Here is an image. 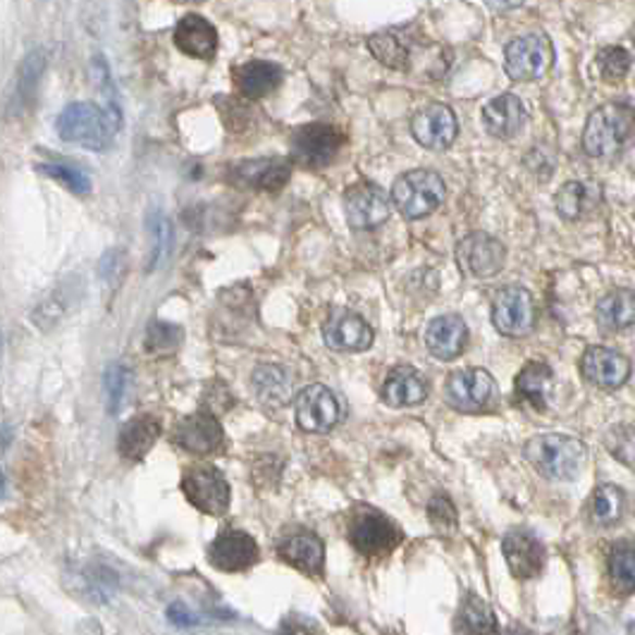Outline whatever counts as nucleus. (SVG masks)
Instances as JSON below:
<instances>
[{
    "instance_id": "7",
    "label": "nucleus",
    "mask_w": 635,
    "mask_h": 635,
    "mask_svg": "<svg viewBox=\"0 0 635 635\" xmlns=\"http://www.w3.org/2000/svg\"><path fill=\"white\" fill-rule=\"evenodd\" d=\"M356 550L368 559H380L392 554L402 542V530L392 518L376 512V509H364L352 521L349 530Z\"/></svg>"
},
{
    "instance_id": "37",
    "label": "nucleus",
    "mask_w": 635,
    "mask_h": 635,
    "mask_svg": "<svg viewBox=\"0 0 635 635\" xmlns=\"http://www.w3.org/2000/svg\"><path fill=\"white\" fill-rule=\"evenodd\" d=\"M597 68H600L605 82L609 84L624 82L631 72V53L621 46H607L597 53Z\"/></svg>"
},
{
    "instance_id": "28",
    "label": "nucleus",
    "mask_w": 635,
    "mask_h": 635,
    "mask_svg": "<svg viewBox=\"0 0 635 635\" xmlns=\"http://www.w3.org/2000/svg\"><path fill=\"white\" fill-rule=\"evenodd\" d=\"M254 392L268 406H284L294 396V376L282 366H258L252 376Z\"/></svg>"
},
{
    "instance_id": "26",
    "label": "nucleus",
    "mask_w": 635,
    "mask_h": 635,
    "mask_svg": "<svg viewBox=\"0 0 635 635\" xmlns=\"http://www.w3.org/2000/svg\"><path fill=\"white\" fill-rule=\"evenodd\" d=\"M428 396V382L411 366L394 368L382 384V400L394 408L416 406Z\"/></svg>"
},
{
    "instance_id": "11",
    "label": "nucleus",
    "mask_w": 635,
    "mask_h": 635,
    "mask_svg": "<svg viewBox=\"0 0 635 635\" xmlns=\"http://www.w3.org/2000/svg\"><path fill=\"white\" fill-rule=\"evenodd\" d=\"M296 423L298 428L306 432L326 435L340 423L342 408L338 396H334L326 384H308L302 392H298L296 402Z\"/></svg>"
},
{
    "instance_id": "25",
    "label": "nucleus",
    "mask_w": 635,
    "mask_h": 635,
    "mask_svg": "<svg viewBox=\"0 0 635 635\" xmlns=\"http://www.w3.org/2000/svg\"><path fill=\"white\" fill-rule=\"evenodd\" d=\"M282 80H284V70L276 65V62H268V60H252L240 70H234L236 91H240L244 98H252V101L276 94L280 89Z\"/></svg>"
},
{
    "instance_id": "27",
    "label": "nucleus",
    "mask_w": 635,
    "mask_h": 635,
    "mask_svg": "<svg viewBox=\"0 0 635 635\" xmlns=\"http://www.w3.org/2000/svg\"><path fill=\"white\" fill-rule=\"evenodd\" d=\"M160 438V420L156 416H136L127 420L120 430L118 447L120 454L127 462H142V459L154 450V444Z\"/></svg>"
},
{
    "instance_id": "2",
    "label": "nucleus",
    "mask_w": 635,
    "mask_h": 635,
    "mask_svg": "<svg viewBox=\"0 0 635 635\" xmlns=\"http://www.w3.org/2000/svg\"><path fill=\"white\" fill-rule=\"evenodd\" d=\"M56 127L62 142L84 146L89 151H106L120 124L94 103H72L62 110Z\"/></svg>"
},
{
    "instance_id": "44",
    "label": "nucleus",
    "mask_w": 635,
    "mask_h": 635,
    "mask_svg": "<svg viewBox=\"0 0 635 635\" xmlns=\"http://www.w3.org/2000/svg\"><path fill=\"white\" fill-rule=\"evenodd\" d=\"M428 514H430L435 526H440L444 530L456 526V512H454V506H452L450 500H447V497H435V500L428 506Z\"/></svg>"
},
{
    "instance_id": "19",
    "label": "nucleus",
    "mask_w": 635,
    "mask_h": 635,
    "mask_svg": "<svg viewBox=\"0 0 635 635\" xmlns=\"http://www.w3.org/2000/svg\"><path fill=\"white\" fill-rule=\"evenodd\" d=\"M258 545L242 530H228L218 535V540L208 547V559L218 571L225 574H240L258 562Z\"/></svg>"
},
{
    "instance_id": "38",
    "label": "nucleus",
    "mask_w": 635,
    "mask_h": 635,
    "mask_svg": "<svg viewBox=\"0 0 635 635\" xmlns=\"http://www.w3.org/2000/svg\"><path fill=\"white\" fill-rule=\"evenodd\" d=\"M39 172L48 174V178H53L56 182H60L72 194H89L91 192L89 174H86L80 168H72V166H65V163H41Z\"/></svg>"
},
{
    "instance_id": "40",
    "label": "nucleus",
    "mask_w": 635,
    "mask_h": 635,
    "mask_svg": "<svg viewBox=\"0 0 635 635\" xmlns=\"http://www.w3.org/2000/svg\"><path fill=\"white\" fill-rule=\"evenodd\" d=\"M103 384H106V396H108V411L110 414H118L130 390V370L120 364H113L106 370Z\"/></svg>"
},
{
    "instance_id": "31",
    "label": "nucleus",
    "mask_w": 635,
    "mask_h": 635,
    "mask_svg": "<svg viewBox=\"0 0 635 635\" xmlns=\"http://www.w3.org/2000/svg\"><path fill=\"white\" fill-rule=\"evenodd\" d=\"M456 633L459 635H494L497 633V616L492 607L480 600L478 595H466L456 616Z\"/></svg>"
},
{
    "instance_id": "43",
    "label": "nucleus",
    "mask_w": 635,
    "mask_h": 635,
    "mask_svg": "<svg viewBox=\"0 0 635 635\" xmlns=\"http://www.w3.org/2000/svg\"><path fill=\"white\" fill-rule=\"evenodd\" d=\"M607 447L619 462H624L626 466H633V428L631 426H619L607 438Z\"/></svg>"
},
{
    "instance_id": "32",
    "label": "nucleus",
    "mask_w": 635,
    "mask_h": 635,
    "mask_svg": "<svg viewBox=\"0 0 635 635\" xmlns=\"http://www.w3.org/2000/svg\"><path fill=\"white\" fill-rule=\"evenodd\" d=\"M626 509V494L616 485H600L593 494V521L597 526H614Z\"/></svg>"
},
{
    "instance_id": "5",
    "label": "nucleus",
    "mask_w": 635,
    "mask_h": 635,
    "mask_svg": "<svg viewBox=\"0 0 635 635\" xmlns=\"http://www.w3.org/2000/svg\"><path fill=\"white\" fill-rule=\"evenodd\" d=\"M344 146V134L332 124H306L292 134L290 151L294 166L306 170L328 168Z\"/></svg>"
},
{
    "instance_id": "8",
    "label": "nucleus",
    "mask_w": 635,
    "mask_h": 635,
    "mask_svg": "<svg viewBox=\"0 0 635 635\" xmlns=\"http://www.w3.org/2000/svg\"><path fill=\"white\" fill-rule=\"evenodd\" d=\"M182 492L186 502L208 516H225L230 509V485L218 468L196 466L184 473Z\"/></svg>"
},
{
    "instance_id": "34",
    "label": "nucleus",
    "mask_w": 635,
    "mask_h": 635,
    "mask_svg": "<svg viewBox=\"0 0 635 635\" xmlns=\"http://www.w3.org/2000/svg\"><path fill=\"white\" fill-rule=\"evenodd\" d=\"M46 68V56L44 51H32L27 58L22 60L20 65V77H17V94H15V101L20 108H27L34 96L36 89H39V82H41V74Z\"/></svg>"
},
{
    "instance_id": "42",
    "label": "nucleus",
    "mask_w": 635,
    "mask_h": 635,
    "mask_svg": "<svg viewBox=\"0 0 635 635\" xmlns=\"http://www.w3.org/2000/svg\"><path fill=\"white\" fill-rule=\"evenodd\" d=\"M151 242H154V252H151V266L148 268L154 270L158 268V264H163L168 246H170V225L160 213L151 216Z\"/></svg>"
},
{
    "instance_id": "45",
    "label": "nucleus",
    "mask_w": 635,
    "mask_h": 635,
    "mask_svg": "<svg viewBox=\"0 0 635 635\" xmlns=\"http://www.w3.org/2000/svg\"><path fill=\"white\" fill-rule=\"evenodd\" d=\"M278 635H320V628L304 614H290L280 621Z\"/></svg>"
},
{
    "instance_id": "41",
    "label": "nucleus",
    "mask_w": 635,
    "mask_h": 635,
    "mask_svg": "<svg viewBox=\"0 0 635 635\" xmlns=\"http://www.w3.org/2000/svg\"><path fill=\"white\" fill-rule=\"evenodd\" d=\"M182 344V328L170 326V322H154L146 334L148 352H174Z\"/></svg>"
},
{
    "instance_id": "15",
    "label": "nucleus",
    "mask_w": 635,
    "mask_h": 635,
    "mask_svg": "<svg viewBox=\"0 0 635 635\" xmlns=\"http://www.w3.org/2000/svg\"><path fill=\"white\" fill-rule=\"evenodd\" d=\"M497 384L488 370L483 368H466L456 370L447 382V396L450 402L462 411H483L494 402Z\"/></svg>"
},
{
    "instance_id": "21",
    "label": "nucleus",
    "mask_w": 635,
    "mask_h": 635,
    "mask_svg": "<svg viewBox=\"0 0 635 635\" xmlns=\"http://www.w3.org/2000/svg\"><path fill=\"white\" fill-rule=\"evenodd\" d=\"M278 554L306 576H320L322 566H326V545L318 535L308 530L284 535L278 545Z\"/></svg>"
},
{
    "instance_id": "18",
    "label": "nucleus",
    "mask_w": 635,
    "mask_h": 635,
    "mask_svg": "<svg viewBox=\"0 0 635 635\" xmlns=\"http://www.w3.org/2000/svg\"><path fill=\"white\" fill-rule=\"evenodd\" d=\"M583 376L597 388L619 390L631 378V361L609 346H590L581 361Z\"/></svg>"
},
{
    "instance_id": "22",
    "label": "nucleus",
    "mask_w": 635,
    "mask_h": 635,
    "mask_svg": "<svg viewBox=\"0 0 635 635\" xmlns=\"http://www.w3.org/2000/svg\"><path fill=\"white\" fill-rule=\"evenodd\" d=\"M174 46L196 60H213L218 53V29L202 15H184L174 27Z\"/></svg>"
},
{
    "instance_id": "35",
    "label": "nucleus",
    "mask_w": 635,
    "mask_h": 635,
    "mask_svg": "<svg viewBox=\"0 0 635 635\" xmlns=\"http://www.w3.org/2000/svg\"><path fill=\"white\" fill-rule=\"evenodd\" d=\"M590 202H593L590 190L583 182H566L554 196L559 216L566 218V220L583 218L585 210L590 208Z\"/></svg>"
},
{
    "instance_id": "9",
    "label": "nucleus",
    "mask_w": 635,
    "mask_h": 635,
    "mask_svg": "<svg viewBox=\"0 0 635 635\" xmlns=\"http://www.w3.org/2000/svg\"><path fill=\"white\" fill-rule=\"evenodd\" d=\"M346 222L354 230H376L390 220V196L373 182H356L344 192Z\"/></svg>"
},
{
    "instance_id": "16",
    "label": "nucleus",
    "mask_w": 635,
    "mask_h": 635,
    "mask_svg": "<svg viewBox=\"0 0 635 635\" xmlns=\"http://www.w3.org/2000/svg\"><path fill=\"white\" fill-rule=\"evenodd\" d=\"M502 552L512 576L518 581H533L542 574L547 552L545 545L533 533L514 530L502 540Z\"/></svg>"
},
{
    "instance_id": "36",
    "label": "nucleus",
    "mask_w": 635,
    "mask_h": 635,
    "mask_svg": "<svg viewBox=\"0 0 635 635\" xmlns=\"http://www.w3.org/2000/svg\"><path fill=\"white\" fill-rule=\"evenodd\" d=\"M609 574H612L616 588L631 595L635 588V550L631 542H621L609 557Z\"/></svg>"
},
{
    "instance_id": "10",
    "label": "nucleus",
    "mask_w": 635,
    "mask_h": 635,
    "mask_svg": "<svg viewBox=\"0 0 635 635\" xmlns=\"http://www.w3.org/2000/svg\"><path fill=\"white\" fill-rule=\"evenodd\" d=\"M492 322L506 338H523L533 332L538 322V308H535L530 292L523 288H504L494 296Z\"/></svg>"
},
{
    "instance_id": "14",
    "label": "nucleus",
    "mask_w": 635,
    "mask_h": 635,
    "mask_svg": "<svg viewBox=\"0 0 635 635\" xmlns=\"http://www.w3.org/2000/svg\"><path fill=\"white\" fill-rule=\"evenodd\" d=\"M172 438L190 454L208 456L220 450L222 440H225V432H222L220 420L210 414V411H198V414L186 416L184 420L178 423Z\"/></svg>"
},
{
    "instance_id": "47",
    "label": "nucleus",
    "mask_w": 635,
    "mask_h": 635,
    "mask_svg": "<svg viewBox=\"0 0 635 635\" xmlns=\"http://www.w3.org/2000/svg\"><path fill=\"white\" fill-rule=\"evenodd\" d=\"M509 635H528V633H509Z\"/></svg>"
},
{
    "instance_id": "33",
    "label": "nucleus",
    "mask_w": 635,
    "mask_h": 635,
    "mask_svg": "<svg viewBox=\"0 0 635 635\" xmlns=\"http://www.w3.org/2000/svg\"><path fill=\"white\" fill-rule=\"evenodd\" d=\"M370 53L376 56L384 68L390 70H408L411 56L406 44L396 34H376L368 39Z\"/></svg>"
},
{
    "instance_id": "13",
    "label": "nucleus",
    "mask_w": 635,
    "mask_h": 635,
    "mask_svg": "<svg viewBox=\"0 0 635 635\" xmlns=\"http://www.w3.org/2000/svg\"><path fill=\"white\" fill-rule=\"evenodd\" d=\"M411 134L414 139L430 151H444L450 148L459 134V122L454 110L444 103H430L420 108L411 120Z\"/></svg>"
},
{
    "instance_id": "29",
    "label": "nucleus",
    "mask_w": 635,
    "mask_h": 635,
    "mask_svg": "<svg viewBox=\"0 0 635 635\" xmlns=\"http://www.w3.org/2000/svg\"><path fill=\"white\" fill-rule=\"evenodd\" d=\"M552 384V368L542 364V361H530L516 376V396L521 402H528L530 406L542 411L547 408V402H550Z\"/></svg>"
},
{
    "instance_id": "46",
    "label": "nucleus",
    "mask_w": 635,
    "mask_h": 635,
    "mask_svg": "<svg viewBox=\"0 0 635 635\" xmlns=\"http://www.w3.org/2000/svg\"><path fill=\"white\" fill-rule=\"evenodd\" d=\"M488 3L497 10H514V8L523 5V0H488Z\"/></svg>"
},
{
    "instance_id": "17",
    "label": "nucleus",
    "mask_w": 635,
    "mask_h": 635,
    "mask_svg": "<svg viewBox=\"0 0 635 635\" xmlns=\"http://www.w3.org/2000/svg\"><path fill=\"white\" fill-rule=\"evenodd\" d=\"M322 338H326V344L334 352H366L370 349L376 334H373V328L368 322L352 314V310H332L326 328H322Z\"/></svg>"
},
{
    "instance_id": "23",
    "label": "nucleus",
    "mask_w": 635,
    "mask_h": 635,
    "mask_svg": "<svg viewBox=\"0 0 635 635\" xmlns=\"http://www.w3.org/2000/svg\"><path fill=\"white\" fill-rule=\"evenodd\" d=\"M428 352L440 361H454L464 354L468 344V328L462 316L447 314L435 318L426 330Z\"/></svg>"
},
{
    "instance_id": "6",
    "label": "nucleus",
    "mask_w": 635,
    "mask_h": 635,
    "mask_svg": "<svg viewBox=\"0 0 635 635\" xmlns=\"http://www.w3.org/2000/svg\"><path fill=\"white\" fill-rule=\"evenodd\" d=\"M554 48L545 34L518 36L504 51V70L514 82H533L552 68Z\"/></svg>"
},
{
    "instance_id": "20",
    "label": "nucleus",
    "mask_w": 635,
    "mask_h": 635,
    "mask_svg": "<svg viewBox=\"0 0 635 635\" xmlns=\"http://www.w3.org/2000/svg\"><path fill=\"white\" fill-rule=\"evenodd\" d=\"M292 178V166L282 158H256L242 160L232 168V182L244 190L280 192Z\"/></svg>"
},
{
    "instance_id": "3",
    "label": "nucleus",
    "mask_w": 635,
    "mask_h": 635,
    "mask_svg": "<svg viewBox=\"0 0 635 635\" xmlns=\"http://www.w3.org/2000/svg\"><path fill=\"white\" fill-rule=\"evenodd\" d=\"M633 113L628 106L607 103L593 110L583 132V148L593 158H612L631 139Z\"/></svg>"
},
{
    "instance_id": "30",
    "label": "nucleus",
    "mask_w": 635,
    "mask_h": 635,
    "mask_svg": "<svg viewBox=\"0 0 635 635\" xmlns=\"http://www.w3.org/2000/svg\"><path fill=\"white\" fill-rule=\"evenodd\" d=\"M597 322L605 330H628L635 322V294L631 290H614L609 292L600 304H597Z\"/></svg>"
},
{
    "instance_id": "1",
    "label": "nucleus",
    "mask_w": 635,
    "mask_h": 635,
    "mask_svg": "<svg viewBox=\"0 0 635 635\" xmlns=\"http://www.w3.org/2000/svg\"><path fill=\"white\" fill-rule=\"evenodd\" d=\"M526 459L540 476L550 480H574L585 466V444L571 435H538L526 444Z\"/></svg>"
},
{
    "instance_id": "4",
    "label": "nucleus",
    "mask_w": 635,
    "mask_h": 635,
    "mask_svg": "<svg viewBox=\"0 0 635 635\" xmlns=\"http://www.w3.org/2000/svg\"><path fill=\"white\" fill-rule=\"evenodd\" d=\"M447 198L444 180L435 170H411L396 178L392 204L406 220H420L435 213Z\"/></svg>"
},
{
    "instance_id": "48",
    "label": "nucleus",
    "mask_w": 635,
    "mask_h": 635,
    "mask_svg": "<svg viewBox=\"0 0 635 635\" xmlns=\"http://www.w3.org/2000/svg\"><path fill=\"white\" fill-rule=\"evenodd\" d=\"M0 346H3V338H0Z\"/></svg>"
},
{
    "instance_id": "12",
    "label": "nucleus",
    "mask_w": 635,
    "mask_h": 635,
    "mask_svg": "<svg viewBox=\"0 0 635 635\" xmlns=\"http://www.w3.org/2000/svg\"><path fill=\"white\" fill-rule=\"evenodd\" d=\"M456 260L473 278H494L506 264V248L492 234L473 232L456 246Z\"/></svg>"
},
{
    "instance_id": "39",
    "label": "nucleus",
    "mask_w": 635,
    "mask_h": 635,
    "mask_svg": "<svg viewBox=\"0 0 635 635\" xmlns=\"http://www.w3.org/2000/svg\"><path fill=\"white\" fill-rule=\"evenodd\" d=\"M68 306H70V294L65 290H56L51 296H46L44 302L34 308V326L48 330L53 328L56 322H60V318L68 314Z\"/></svg>"
},
{
    "instance_id": "24",
    "label": "nucleus",
    "mask_w": 635,
    "mask_h": 635,
    "mask_svg": "<svg viewBox=\"0 0 635 635\" xmlns=\"http://www.w3.org/2000/svg\"><path fill=\"white\" fill-rule=\"evenodd\" d=\"M526 124V106L514 94H502L483 108V127L494 139H512Z\"/></svg>"
}]
</instances>
